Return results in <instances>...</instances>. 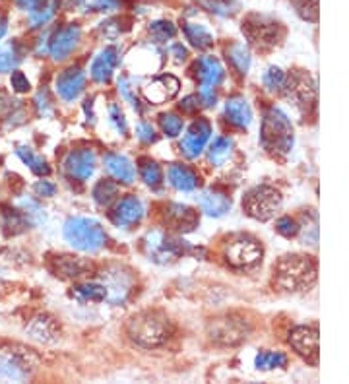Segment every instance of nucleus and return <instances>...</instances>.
Instances as JSON below:
<instances>
[{
	"label": "nucleus",
	"mask_w": 349,
	"mask_h": 384,
	"mask_svg": "<svg viewBox=\"0 0 349 384\" xmlns=\"http://www.w3.org/2000/svg\"><path fill=\"white\" fill-rule=\"evenodd\" d=\"M6 30H8V28H6V21L0 18V39H2L4 35H6Z\"/></svg>",
	"instance_id": "nucleus-54"
},
{
	"label": "nucleus",
	"mask_w": 349,
	"mask_h": 384,
	"mask_svg": "<svg viewBox=\"0 0 349 384\" xmlns=\"http://www.w3.org/2000/svg\"><path fill=\"white\" fill-rule=\"evenodd\" d=\"M198 68V78H200V82L202 85H207V87H218L221 82H223V78H225V70H223V66L219 63L218 58H214V56H202L196 64Z\"/></svg>",
	"instance_id": "nucleus-20"
},
{
	"label": "nucleus",
	"mask_w": 349,
	"mask_h": 384,
	"mask_svg": "<svg viewBox=\"0 0 349 384\" xmlns=\"http://www.w3.org/2000/svg\"><path fill=\"white\" fill-rule=\"evenodd\" d=\"M140 173H142V179L148 186L157 189V186L161 184V177H164V175H161V167H159L155 161H144Z\"/></svg>",
	"instance_id": "nucleus-36"
},
{
	"label": "nucleus",
	"mask_w": 349,
	"mask_h": 384,
	"mask_svg": "<svg viewBox=\"0 0 349 384\" xmlns=\"http://www.w3.org/2000/svg\"><path fill=\"white\" fill-rule=\"evenodd\" d=\"M35 103H37V109H39V115H51V101H49V96L47 92H39L37 97H35Z\"/></svg>",
	"instance_id": "nucleus-47"
},
{
	"label": "nucleus",
	"mask_w": 349,
	"mask_h": 384,
	"mask_svg": "<svg viewBox=\"0 0 349 384\" xmlns=\"http://www.w3.org/2000/svg\"><path fill=\"white\" fill-rule=\"evenodd\" d=\"M275 281L285 291H303L317 281V262L311 256H284L275 266Z\"/></svg>",
	"instance_id": "nucleus-1"
},
{
	"label": "nucleus",
	"mask_w": 349,
	"mask_h": 384,
	"mask_svg": "<svg viewBox=\"0 0 349 384\" xmlns=\"http://www.w3.org/2000/svg\"><path fill=\"white\" fill-rule=\"evenodd\" d=\"M225 118L229 120L231 125L239 128H247L251 127L252 122V109L251 105L247 103V99L243 97H233L225 103Z\"/></svg>",
	"instance_id": "nucleus-22"
},
{
	"label": "nucleus",
	"mask_w": 349,
	"mask_h": 384,
	"mask_svg": "<svg viewBox=\"0 0 349 384\" xmlns=\"http://www.w3.org/2000/svg\"><path fill=\"white\" fill-rule=\"evenodd\" d=\"M225 260L237 270H251L262 262L260 243L249 235L233 237L225 246Z\"/></svg>",
	"instance_id": "nucleus-6"
},
{
	"label": "nucleus",
	"mask_w": 349,
	"mask_h": 384,
	"mask_svg": "<svg viewBox=\"0 0 349 384\" xmlns=\"http://www.w3.org/2000/svg\"><path fill=\"white\" fill-rule=\"evenodd\" d=\"M260 144L273 156H287L293 149V125L282 109H270L262 120Z\"/></svg>",
	"instance_id": "nucleus-2"
},
{
	"label": "nucleus",
	"mask_w": 349,
	"mask_h": 384,
	"mask_svg": "<svg viewBox=\"0 0 349 384\" xmlns=\"http://www.w3.org/2000/svg\"><path fill=\"white\" fill-rule=\"evenodd\" d=\"M150 32H152V35L157 39V41L164 43L167 41V39L174 37L177 30H174V25L171 23V21H153Z\"/></svg>",
	"instance_id": "nucleus-39"
},
{
	"label": "nucleus",
	"mask_w": 349,
	"mask_h": 384,
	"mask_svg": "<svg viewBox=\"0 0 349 384\" xmlns=\"http://www.w3.org/2000/svg\"><path fill=\"white\" fill-rule=\"evenodd\" d=\"M16 4L25 12H33L43 6V0H16Z\"/></svg>",
	"instance_id": "nucleus-50"
},
{
	"label": "nucleus",
	"mask_w": 349,
	"mask_h": 384,
	"mask_svg": "<svg viewBox=\"0 0 349 384\" xmlns=\"http://www.w3.org/2000/svg\"><path fill=\"white\" fill-rule=\"evenodd\" d=\"M185 35L186 39L190 41V45H194L196 49H207L214 43V35L202 23H186Z\"/></svg>",
	"instance_id": "nucleus-28"
},
{
	"label": "nucleus",
	"mask_w": 349,
	"mask_h": 384,
	"mask_svg": "<svg viewBox=\"0 0 349 384\" xmlns=\"http://www.w3.org/2000/svg\"><path fill=\"white\" fill-rule=\"evenodd\" d=\"M169 182L173 184L177 191L190 192L198 186V177L192 169H188L186 165H179L174 163L169 167Z\"/></svg>",
	"instance_id": "nucleus-24"
},
{
	"label": "nucleus",
	"mask_w": 349,
	"mask_h": 384,
	"mask_svg": "<svg viewBox=\"0 0 349 384\" xmlns=\"http://www.w3.org/2000/svg\"><path fill=\"white\" fill-rule=\"evenodd\" d=\"M65 239L70 245L84 253H98L105 245L103 227L89 217H70L65 224Z\"/></svg>",
	"instance_id": "nucleus-3"
},
{
	"label": "nucleus",
	"mask_w": 349,
	"mask_h": 384,
	"mask_svg": "<svg viewBox=\"0 0 349 384\" xmlns=\"http://www.w3.org/2000/svg\"><path fill=\"white\" fill-rule=\"evenodd\" d=\"M91 8L95 12H103V14H109L120 8V0H93L91 2Z\"/></svg>",
	"instance_id": "nucleus-43"
},
{
	"label": "nucleus",
	"mask_w": 349,
	"mask_h": 384,
	"mask_svg": "<svg viewBox=\"0 0 349 384\" xmlns=\"http://www.w3.org/2000/svg\"><path fill=\"white\" fill-rule=\"evenodd\" d=\"M120 61V54L117 51V47H107V49H103L101 53L93 58V63H91V68H89V72H91V78L99 82V84H105V82H109L111 76L115 72V68H117V64Z\"/></svg>",
	"instance_id": "nucleus-16"
},
{
	"label": "nucleus",
	"mask_w": 349,
	"mask_h": 384,
	"mask_svg": "<svg viewBox=\"0 0 349 384\" xmlns=\"http://www.w3.org/2000/svg\"><path fill=\"white\" fill-rule=\"evenodd\" d=\"M159 125H161V130H164L165 136L169 138H174L183 132V118L177 117L174 113H165L159 118Z\"/></svg>",
	"instance_id": "nucleus-37"
},
{
	"label": "nucleus",
	"mask_w": 349,
	"mask_h": 384,
	"mask_svg": "<svg viewBox=\"0 0 349 384\" xmlns=\"http://www.w3.org/2000/svg\"><path fill=\"white\" fill-rule=\"evenodd\" d=\"M101 284H103V288L107 291V301L119 305L131 293L132 277L122 268H109L107 272H103V281Z\"/></svg>",
	"instance_id": "nucleus-12"
},
{
	"label": "nucleus",
	"mask_w": 349,
	"mask_h": 384,
	"mask_svg": "<svg viewBox=\"0 0 349 384\" xmlns=\"http://www.w3.org/2000/svg\"><path fill=\"white\" fill-rule=\"evenodd\" d=\"M275 229H278V233H282L284 237H287V239H291V237H295V235L301 231V227H299L297 222H293L291 217H282V220H278Z\"/></svg>",
	"instance_id": "nucleus-41"
},
{
	"label": "nucleus",
	"mask_w": 349,
	"mask_h": 384,
	"mask_svg": "<svg viewBox=\"0 0 349 384\" xmlns=\"http://www.w3.org/2000/svg\"><path fill=\"white\" fill-rule=\"evenodd\" d=\"M16 153L22 158L23 163H25V165H27V167H30L35 175L43 177V175H49V173H51V167L47 165V161H45L43 158H39V156H35L30 148L20 146V148L16 149Z\"/></svg>",
	"instance_id": "nucleus-30"
},
{
	"label": "nucleus",
	"mask_w": 349,
	"mask_h": 384,
	"mask_svg": "<svg viewBox=\"0 0 349 384\" xmlns=\"http://www.w3.org/2000/svg\"><path fill=\"white\" fill-rule=\"evenodd\" d=\"M72 297L78 299L80 303H101L107 299V291L103 284H82L74 288Z\"/></svg>",
	"instance_id": "nucleus-25"
},
{
	"label": "nucleus",
	"mask_w": 349,
	"mask_h": 384,
	"mask_svg": "<svg viewBox=\"0 0 349 384\" xmlns=\"http://www.w3.org/2000/svg\"><path fill=\"white\" fill-rule=\"evenodd\" d=\"M256 367L262 371H270V369H280L287 365V357L282 352H260L256 355Z\"/></svg>",
	"instance_id": "nucleus-31"
},
{
	"label": "nucleus",
	"mask_w": 349,
	"mask_h": 384,
	"mask_svg": "<svg viewBox=\"0 0 349 384\" xmlns=\"http://www.w3.org/2000/svg\"><path fill=\"white\" fill-rule=\"evenodd\" d=\"M287 94L293 97L297 101V105H313L317 99V85L313 82V78L308 74H295L293 78H289L287 82Z\"/></svg>",
	"instance_id": "nucleus-15"
},
{
	"label": "nucleus",
	"mask_w": 349,
	"mask_h": 384,
	"mask_svg": "<svg viewBox=\"0 0 349 384\" xmlns=\"http://www.w3.org/2000/svg\"><path fill=\"white\" fill-rule=\"evenodd\" d=\"M128 334L136 343L144 348H155L167 340V320L155 312H144L131 320L128 324Z\"/></svg>",
	"instance_id": "nucleus-4"
},
{
	"label": "nucleus",
	"mask_w": 349,
	"mask_h": 384,
	"mask_svg": "<svg viewBox=\"0 0 349 384\" xmlns=\"http://www.w3.org/2000/svg\"><path fill=\"white\" fill-rule=\"evenodd\" d=\"M169 215L174 217L177 225L183 229H192V225L196 224V213L192 212L188 206H181V204H173L171 210H169Z\"/></svg>",
	"instance_id": "nucleus-33"
},
{
	"label": "nucleus",
	"mask_w": 349,
	"mask_h": 384,
	"mask_svg": "<svg viewBox=\"0 0 349 384\" xmlns=\"http://www.w3.org/2000/svg\"><path fill=\"white\" fill-rule=\"evenodd\" d=\"M262 82L264 85L270 89V92H280V89H284L285 87V82H287V76L284 74V70L282 68H268L264 76H262Z\"/></svg>",
	"instance_id": "nucleus-35"
},
{
	"label": "nucleus",
	"mask_w": 349,
	"mask_h": 384,
	"mask_svg": "<svg viewBox=\"0 0 349 384\" xmlns=\"http://www.w3.org/2000/svg\"><path fill=\"white\" fill-rule=\"evenodd\" d=\"M84 85H86L84 72L80 68H68L56 78V94L65 101H74L84 92Z\"/></svg>",
	"instance_id": "nucleus-14"
},
{
	"label": "nucleus",
	"mask_w": 349,
	"mask_h": 384,
	"mask_svg": "<svg viewBox=\"0 0 349 384\" xmlns=\"http://www.w3.org/2000/svg\"><path fill=\"white\" fill-rule=\"evenodd\" d=\"M243 208L254 220L268 222L282 208V194L272 186H256L243 198Z\"/></svg>",
	"instance_id": "nucleus-5"
},
{
	"label": "nucleus",
	"mask_w": 349,
	"mask_h": 384,
	"mask_svg": "<svg viewBox=\"0 0 349 384\" xmlns=\"http://www.w3.org/2000/svg\"><path fill=\"white\" fill-rule=\"evenodd\" d=\"M144 215V206L136 196H126L122 198L113 212V222L119 227H131V225L138 224Z\"/></svg>",
	"instance_id": "nucleus-17"
},
{
	"label": "nucleus",
	"mask_w": 349,
	"mask_h": 384,
	"mask_svg": "<svg viewBox=\"0 0 349 384\" xmlns=\"http://www.w3.org/2000/svg\"><path fill=\"white\" fill-rule=\"evenodd\" d=\"M229 61L235 66V70L240 74H247L249 66H251V54L245 45H233L229 49Z\"/></svg>",
	"instance_id": "nucleus-32"
},
{
	"label": "nucleus",
	"mask_w": 349,
	"mask_h": 384,
	"mask_svg": "<svg viewBox=\"0 0 349 384\" xmlns=\"http://www.w3.org/2000/svg\"><path fill=\"white\" fill-rule=\"evenodd\" d=\"M109 120H111V125L115 127L117 132H120V134H126V118H124L122 111H120L117 105L109 107Z\"/></svg>",
	"instance_id": "nucleus-42"
},
{
	"label": "nucleus",
	"mask_w": 349,
	"mask_h": 384,
	"mask_svg": "<svg viewBox=\"0 0 349 384\" xmlns=\"http://www.w3.org/2000/svg\"><path fill=\"white\" fill-rule=\"evenodd\" d=\"M198 204L202 208V212H206L212 217H221L231 210V200L227 194L219 191H204L198 198Z\"/></svg>",
	"instance_id": "nucleus-19"
},
{
	"label": "nucleus",
	"mask_w": 349,
	"mask_h": 384,
	"mask_svg": "<svg viewBox=\"0 0 349 384\" xmlns=\"http://www.w3.org/2000/svg\"><path fill=\"white\" fill-rule=\"evenodd\" d=\"M80 28L78 25H66L63 30L53 35V39L49 41V54L55 58V61H65L68 54L76 49L78 41H80Z\"/></svg>",
	"instance_id": "nucleus-13"
},
{
	"label": "nucleus",
	"mask_w": 349,
	"mask_h": 384,
	"mask_svg": "<svg viewBox=\"0 0 349 384\" xmlns=\"http://www.w3.org/2000/svg\"><path fill=\"white\" fill-rule=\"evenodd\" d=\"M60 2V6L66 8V10H72V8H78V6H82L86 0H58Z\"/></svg>",
	"instance_id": "nucleus-52"
},
{
	"label": "nucleus",
	"mask_w": 349,
	"mask_h": 384,
	"mask_svg": "<svg viewBox=\"0 0 349 384\" xmlns=\"http://www.w3.org/2000/svg\"><path fill=\"white\" fill-rule=\"evenodd\" d=\"M18 64V53L14 45L0 47V72H10Z\"/></svg>",
	"instance_id": "nucleus-38"
},
{
	"label": "nucleus",
	"mask_w": 349,
	"mask_h": 384,
	"mask_svg": "<svg viewBox=\"0 0 349 384\" xmlns=\"http://www.w3.org/2000/svg\"><path fill=\"white\" fill-rule=\"evenodd\" d=\"M200 101H202L206 107L216 105V94H214V87L202 85V89H200Z\"/></svg>",
	"instance_id": "nucleus-49"
},
{
	"label": "nucleus",
	"mask_w": 349,
	"mask_h": 384,
	"mask_svg": "<svg viewBox=\"0 0 349 384\" xmlns=\"http://www.w3.org/2000/svg\"><path fill=\"white\" fill-rule=\"evenodd\" d=\"M179 87H181V82L171 74H164L153 78L150 84H146L142 87V96L148 103H153V105H161L165 101L173 99L177 94H179Z\"/></svg>",
	"instance_id": "nucleus-10"
},
{
	"label": "nucleus",
	"mask_w": 349,
	"mask_h": 384,
	"mask_svg": "<svg viewBox=\"0 0 349 384\" xmlns=\"http://www.w3.org/2000/svg\"><path fill=\"white\" fill-rule=\"evenodd\" d=\"M98 165V158L93 149H74L66 156L65 171L70 179L84 182L87 181Z\"/></svg>",
	"instance_id": "nucleus-8"
},
{
	"label": "nucleus",
	"mask_w": 349,
	"mask_h": 384,
	"mask_svg": "<svg viewBox=\"0 0 349 384\" xmlns=\"http://www.w3.org/2000/svg\"><path fill=\"white\" fill-rule=\"evenodd\" d=\"M200 97L198 96H188L186 99H183V103H181V107L185 109V111H188V113H192V111H196L198 107H200Z\"/></svg>",
	"instance_id": "nucleus-51"
},
{
	"label": "nucleus",
	"mask_w": 349,
	"mask_h": 384,
	"mask_svg": "<svg viewBox=\"0 0 349 384\" xmlns=\"http://www.w3.org/2000/svg\"><path fill=\"white\" fill-rule=\"evenodd\" d=\"M53 16H55V8H53V4L51 6H41V8H37V10L30 12V23H32V28H39V25H45V23H49V21L53 20Z\"/></svg>",
	"instance_id": "nucleus-40"
},
{
	"label": "nucleus",
	"mask_w": 349,
	"mask_h": 384,
	"mask_svg": "<svg viewBox=\"0 0 349 384\" xmlns=\"http://www.w3.org/2000/svg\"><path fill=\"white\" fill-rule=\"evenodd\" d=\"M136 136H138L140 142L152 144V142H155V130H153L152 125H148V122H140V125L136 127Z\"/></svg>",
	"instance_id": "nucleus-44"
},
{
	"label": "nucleus",
	"mask_w": 349,
	"mask_h": 384,
	"mask_svg": "<svg viewBox=\"0 0 349 384\" xmlns=\"http://www.w3.org/2000/svg\"><path fill=\"white\" fill-rule=\"evenodd\" d=\"M30 334L32 338L39 341H55L58 338V332H56L55 322L47 317H39L30 324Z\"/></svg>",
	"instance_id": "nucleus-29"
},
{
	"label": "nucleus",
	"mask_w": 349,
	"mask_h": 384,
	"mask_svg": "<svg viewBox=\"0 0 349 384\" xmlns=\"http://www.w3.org/2000/svg\"><path fill=\"white\" fill-rule=\"evenodd\" d=\"M117 192H119L117 184H113L111 181H101L98 182V186L93 189V200L98 202V206L105 208V206H109V204L115 200Z\"/></svg>",
	"instance_id": "nucleus-34"
},
{
	"label": "nucleus",
	"mask_w": 349,
	"mask_h": 384,
	"mask_svg": "<svg viewBox=\"0 0 349 384\" xmlns=\"http://www.w3.org/2000/svg\"><path fill=\"white\" fill-rule=\"evenodd\" d=\"M89 268L91 266H89L87 262H84L82 258H74V256H60V258L56 260V272L65 277L82 276V274H86ZM58 274H56V276H58Z\"/></svg>",
	"instance_id": "nucleus-26"
},
{
	"label": "nucleus",
	"mask_w": 349,
	"mask_h": 384,
	"mask_svg": "<svg viewBox=\"0 0 349 384\" xmlns=\"http://www.w3.org/2000/svg\"><path fill=\"white\" fill-rule=\"evenodd\" d=\"M103 161H105V169L109 171L113 179H117L119 182H126V184L134 181L136 171H134V165L128 158H124L120 153H107Z\"/></svg>",
	"instance_id": "nucleus-21"
},
{
	"label": "nucleus",
	"mask_w": 349,
	"mask_h": 384,
	"mask_svg": "<svg viewBox=\"0 0 349 384\" xmlns=\"http://www.w3.org/2000/svg\"><path fill=\"white\" fill-rule=\"evenodd\" d=\"M35 192H37V196H45V198H49V196H55L56 192V186L53 182L49 181H39L35 184Z\"/></svg>",
	"instance_id": "nucleus-48"
},
{
	"label": "nucleus",
	"mask_w": 349,
	"mask_h": 384,
	"mask_svg": "<svg viewBox=\"0 0 349 384\" xmlns=\"http://www.w3.org/2000/svg\"><path fill=\"white\" fill-rule=\"evenodd\" d=\"M30 376L27 365L20 355H0V381L2 383H22Z\"/></svg>",
	"instance_id": "nucleus-18"
},
{
	"label": "nucleus",
	"mask_w": 349,
	"mask_h": 384,
	"mask_svg": "<svg viewBox=\"0 0 349 384\" xmlns=\"http://www.w3.org/2000/svg\"><path fill=\"white\" fill-rule=\"evenodd\" d=\"M185 243V241H183ZM177 239L167 237L161 231H152L148 233V237L144 239V246H146V253L150 256V260H155L159 264H167L174 258L185 253V245Z\"/></svg>",
	"instance_id": "nucleus-7"
},
{
	"label": "nucleus",
	"mask_w": 349,
	"mask_h": 384,
	"mask_svg": "<svg viewBox=\"0 0 349 384\" xmlns=\"http://www.w3.org/2000/svg\"><path fill=\"white\" fill-rule=\"evenodd\" d=\"M173 53H174V56H177V58L181 61V58H185V56H186V49L183 47V45H174Z\"/></svg>",
	"instance_id": "nucleus-53"
},
{
	"label": "nucleus",
	"mask_w": 349,
	"mask_h": 384,
	"mask_svg": "<svg viewBox=\"0 0 349 384\" xmlns=\"http://www.w3.org/2000/svg\"><path fill=\"white\" fill-rule=\"evenodd\" d=\"M210 136H212V125L204 118H200L196 122H192V127L186 130V134L181 140V151L188 160H194L204 151Z\"/></svg>",
	"instance_id": "nucleus-9"
},
{
	"label": "nucleus",
	"mask_w": 349,
	"mask_h": 384,
	"mask_svg": "<svg viewBox=\"0 0 349 384\" xmlns=\"http://www.w3.org/2000/svg\"><path fill=\"white\" fill-rule=\"evenodd\" d=\"M12 87H14L18 94H23V92H27V89H30V80L23 76V72L16 70V72L12 74Z\"/></svg>",
	"instance_id": "nucleus-46"
},
{
	"label": "nucleus",
	"mask_w": 349,
	"mask_h": 384,
	"mask_svg": "<svg viewBox=\"0 0 349 384\" xmlns=\"http://www.w3.org/2000/svg\"><path fill=\"white\" fill-rule=\"evenodd\" d=\"M289 343L303 359L317 365L318 363V328L317 326H299L291 332Z\"/></svg>",
	"instance_id": "nucleus-11"
},
{
	"label": "nucleus",
	"mask_w": 349,
	"mask_h": 384,
	"mask_svg": "<svg viewBox=\"0 0 349 384\" xmlns=\"http://www.w3.org/2000/svg\"><path fill=\"white\" fill-rule=\"evenodd\" d=\"M231 149H233V142L231 138H225V136H218V138L212 142V146L207 149V161L212 165H223L225 161L229 160Z\"/></svg>",
	"instance_id": "nucleus-27"
},
{
	"label": "nucleus",
	"mask_w": 349,
	"mask_h": 384,
	"mask_svg": "<svg viewBox=\"0 0 349 384\" xmlns=\"http://www.w3.org/2000/svg\"><path fill=\"white\" fill-rule=\"evenodd\" d=\"M245 334H247V332L243 328V322H240V320L223 319L218 320V322L212 326V338H216L218 341H223V343H235V341L247 338Z\"/></svg>",
	"instance_id": "nucleus-23"
},
{
	"label": "nucleus",
	"mask_w": 349,
	"mask_h": 384,
	"mask_svg": "<svg viewBox=\"0 0 349 384\" xmlns=\"http://www.w3.org/2000/svg\"><path fill=\"white\" fill-rule=\"evenodd\" d=\"M119 89H120V94H122V97H124V99H126L132 107L140 109V105H138V99L132 96L131 82H128V78H126V76H122V78L119 80Z\"/></svg>",
	"instance_id": "nucleus-45"
}]
</instances>
